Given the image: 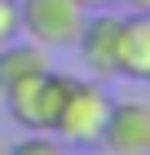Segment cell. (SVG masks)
<instances>
[{"instance_id":"6da1fadb","label":"cell","mask_w":150,"mask_h":155,"mask_svg":"<svg viewBox=\"0 0 150 155\" xmlns=\"http://www.w3.org/2000/svg\"><path fill=\"white\" fill-rule=\"evenodd\" d=\"M71 84H75V75H62V71H35L27 75V80L9 84L5 93H0V102L9 107L13 124H22V129L31 133H53V120H58L62 102H66Z\"/></svg>"},{"instance_id":"7a4b0ae2","label":"cell","mask_w":150,"mask_h":155,"mask_svg":"<svg viewBox=\"0 0 150 155\" xmlns=\"http://www.w3.org/2000/svg\"><path fill=\"white\" fill-rule=\"evenodd\" d=\"M110 102L115 97L106 93V84L102 80H80L75 75V84H71V93L66 102H62L58 120H53V137L66 146H97L102 142V124L106 115H110Z\"/></svg>"},{"instance_id":"3957f363","label":"cell","mask_w":150,"mask_h":155,"mask_svg":"<svg viewBox=\"0 0 150 155\" xmlns=\"http://www.w3.org/2000/svg\"><path fill=\"white\" fill-rule=\"evenodd\" d=\"M80 0H18V27L40 49H71L80 36Z\"/></svg>"},{"instance_id":"277c9868","label":"cell","mask_w":150,"mask_h":155,"mask_svg":"<svg viewBox=\"0 0 150 155\" xmlns=\"http://www.w3.org/2000/svg\"><path fill=\"white\" fill-rule=\"evenodd\" d=\"M119 22H124L119 9H93V13H84V22H80V36H75L71 49H80V62L88 67L93 80H115Z\"/></svg>"},{"instance_id":"5b68a950","label":"cell","mask_w":150,"mask_h":155,"mask_svg":"<svg viewBox=\"0 0 150 155\" xmlns=\"http://www.w3.org/2000/svg\"><path fill=\"white\" fill-rule=\"evenodd\" d=\"M102 151L110 155H150V107L141 97L110 102V115L102 124Z\"/></svg>"},{"instance_id":"8992f818","label":"cell","mask_w":150,"mask_h":155,"mask_svg":"<svg viewBox=\"0 0 150 155\" xmlns=\"http://www.w3.org/2000/svg\"><path fill=\"white\" fill-rule=\"evenodd\" d=\"M115 75L132 84L150 80V13L128 9L119 22V49H115Z\"/></svg>"},{"instance_id":"52a82bcc","label":"cell","mask_w":150,"mask_h":155,"mask_svg":"<svg viewBox=\"0 0 150 155\" xmlns=\"http://www.w3.org/2000/svg\"><path fill=\"white\" fill-rule=\"evenodd\" d=\"M49 67H53V62H49V49H40L27 36H13L9 45H0V93H5L9 84L35 75V71H49Z\"/></svg>"},{"instance_id":"ba28073f","label":"cell","mask_w":150,"mask_h":155,"mask_svg":"<svg viewBox=\"0 0 150 155\" xmlns=\"http://www.w3.org/2000/svg\"><path fill=\"white\" fill-rule=\"evenodd\" d=\"M62 142L53 137V133H40V137H27V142L13 146V155H58Z\"/></svg>"},{"instance_id":"9c48e42d","label":"cell","mask_w":150,"mask_h":155,"mask_svg":"<svg viewBox=\"0 0 150 155\" xmlns=\"http://www.w3.org/2000/svg\"><path fill=\"white\" fill-rule=\"evenodd\" d=\"M13 36H22V27H18V0H0V45H9Z\"/></svg>"},{"instance_id":"30bf717a","label":"cell","mask_w":150,"mask_h":155,"mask_svg":"<svg viewBox=\"0 0 150 155\" xmlns=\"http://www.w3.org/2000/svg\"><path fill=\"white\" fill-rule=\"evenodd\" d=\"M80 9L93 13V9H119V0H80Z\"/></svg>"},{"instance_id":"8fae6325","label":"cell","mask_w":150,"mask_h":155,"mask_svg":"<svg viewBox=\"0 0 150 155\" xmlns=\"http://www.w3.org/2000/svg\"><path fill=\"white\" fill-rule=\"evenodd\" d=\"M124 9H137V13H150V0H119Z\"/></svg>"},{"instance_id":"7c38bea8","label":"cell","mask_w":150,"mask_h":155,"mask_svg":"<svg viewBox=\"0 0 150 155\" xmlns=\"http://www.w3.org/2000/svg\"><path fill=\"white\" fill-rule=\"evenodd\" d=\"M5 151H9V146H5V142H0V155H5Z\"/></svg>"}]
</instances>
